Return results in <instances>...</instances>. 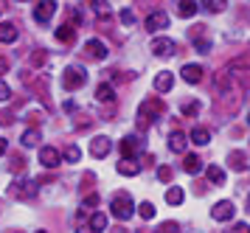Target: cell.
<instances>
[{
    "mask_svg": "<svg viewBox=\"0 0 250 233\" xmlns=\"http://www.w3.org/2000/svg\"><path fill=\"white\" fill-rule=\"evenodd\" d=\"M110 211H113V216L118 219V222H126V219H132V216H135V202H132V197H129L126 191H121V194H115V197H113Z\"/></svg>",
    "mask_w": 250,
    "mask_h": 233,
    "instance_id": "cell-1",
    "label": "cell"
},
{
    "mask_svg": "<svg viewBox=\"0 0 250 233\" xmlns=\"http://www.w3.org/2000/svg\"><path fill=\"white\" fill-rule=\"evenodd\" d=\"M84 82H87V73H84V67L82 65H70L68 70L62 73V85H65V90H79Z\"/></svg>",
    "mask_w": 250,
    "mask_h": 233,
    "instance_id": "cell-2",
    "label": "cell"
},
{
    "mask_svg": "<svg viewBox=\"0 0 250 233\" xmlns=\"http://www.w3.org/2000/svg\"><path fill=\"white\" fill-rule=\"evenodd\" d=\"M163 112H166V104H163L160 99H155V96H152V99H146L144 104H141L138 115H144V118H149V121H152V118H160Z\"/></svg>",
    "mask_w": 250,
    "mask_h": 233,
    "instance_id": "cell-3",
    "label": "cell"
},
{
    "mask_svg": "<svg viewBox=\"0 0 250 233\" xmlns=\"http://www.w3.org/2000/svg\"><path fill=\"white\" fill-rule=\"evenodd\" d=\"M9 194L17 197V200H31V197H37V183H31V180H17L12 189H9Z\"/></svg>",
    "mask_w": 250,
    "mask_h": 233,
    "instance_id": "cell-4",
    "label": "cell"
},
{
    "mask_svg": "<svg viewBox=\"0 0 250 233\" xmlns=\"http://www.w3.org/2000/svg\"><path fill=\"white\" fill-rule=\"evenodd\" d=\"M54 14H57V3H54V0H42V3L34 6V20L40 22V25H48Z\"/></svg>",
    "mask_w": 250,
    "mask_h": 233,
    "instance_id": "cell-5",
    "label": "cell"
},
{
    "mask_svg": "<svg viewBox=\"0 0 250 233\" xmlns=\"http://www.w3.org/2000/svg\"><path fill=\"white\" fill-rule=\"evenodd\" d=\"M233 213H236V205L230 200H219L211 208V216H214L216 222H228V219H233Z\"/></svg>",
    "mask_w": 250,
    "mask_h": 233,
    "instance_id": "cell-6",
    "label": "cell"
},
{
    "mask_svg": "<svg viewBox=\"0 0 250 233\" xmlns=\"http://www.w3.org/2000/svg\"><path fill=\"white\" fill-rule=\"evenodd\" d=\"M110 149H113V144H110V138H107V135H96V138L90 141V155L99 157V160L110 155Z\"/></svg>",
    "mask_w": 250,
    "mask_h": 233,
    "instance_id": "cell-7",
    "label": "cell"
},
{
    "mask_svg": "<svg viewBox=\"0 0 250 233\" xmlns=\"http://www.w3.org/2000/svg\"><path fill=\"white\" fill-rule=\"evenodd\" d=\"M40 163L45 169H57L62 163V155H59L54 146H40Z\"/></svg>",
    "mask_w": 250,
    "mask_h": 233,
    "instance_id": "cell-8",
    "label": "cell"
},
{
    "mask_svg": "<svg viewBox=\"0 0 250 233\" xmlns=\"http://www.w3.org/2000/svg\"><path fill=\"white\" fill-rule=\"evenodd\" d=\"M174 51H177V45H174V40H169V37L152 40V54L155 56H171Z\"/></svg>",
    "mask_w": 250,
    "mask_h": 233,
    "instance_id": "cell-9",
    "label": "cell"
},
{
    "mask_svg": "<svg viewBox=\"0 0 250 233\" xmlns=\"http://www.w3.org/2000/svg\"><path fill=\"white\" fill-rule=\"evenodd\" d=\"M144 25H146V31H160V28L169 25V14H166V11H152Z\"/></svg>",
    "mask_w": 250,
    "mask_h": 233,
    "instance_id": "cell-10",
    "label": "cell"
},
{
    "mask_svg": "<svg viewBox=\"0 0 250 233\" xmlns=\"http://www.w3.org/2000/svg\"><path fill=\"white\" fill-rule=\"evenodd\" d=\"M138 152H141V141L132 138V135H126L124 141H121V155H124V160H135Z\"/></svg>",
    "mask_w": 250,
    "mask_h": 233,
    "instance_id": "cell-11",
    "label": "cell"
},
{
    "mask_svg": "<svg viewBox=\"0 0 250 233\" xmlns=\"http://www.w3.org/2000/svg\"><path fill=\"white\" fill-rule=\"evenodd\" d=\"M183 79H186V82H188V85H200V82H203V65H183Z\"/></svg>",
    "mask_w": 250,
    "mask_h": 233,
    "instance_id": "cell-12",
    "label": "cell"
},
{
    "mask_svg": "<svg viewBox=\"0 0 250 233\" xmlns=\"http://www.w3.org/2000/svg\"><path fill=\"white\" fill-rule=\"evenodd\" d=\"M84 51H87L93 59H107V45H104L102 40H96V37L84 42Z\"/></svg>",
    "mask_w": 250,
    "mask_h": 233,
    "instance_id": "cell-13",
    "label": "cell"
},
{
    "mask_svg": "<svg viewBox=\"0 0 250 233\" xmlns=\"http://www.w3.org/2000/svg\"><path fill=\"white\" fill-rule=\"evenodd\" d=\"M186 144H188V138H186V132H180V129H174V132L169 135V149L171 152L183 155V152H186Z\"/></svg>",
    "mask_w": 250,
    "mask_h": 233,
    "instance_id": "cell-14",
    "label": "cell"
},
{
    "mask_svg": "<svg viewBox=\"0 0 250 233\" xmlns=\"http://www.w3.org/2000/svg\"><path fill=\"white\" fill-rule=\"evenodd\" d=\"M171 85H174V76H171L169 70H163V73L155 76V90H158V93H169Z\"/></svg>",
    "mask_w": 250,
    "mask_h": 233,
    "instance_id": "cell-15",
    "label": "cell"
},
{
    "mask_svg": "<svg viewBox=\"0 0 250 233\" xmlns=\"http://www.w3.org/2000/svg\"><path fill=\"white\" fill-rule=\"evenodd\" d=\"M17 37H20V34H17V25H14V22H0V42H14V40H17Z\"/></svg>",
    "mask_w": 250,
    "mask_h": 233,
    "instance_id": "cell-16",
    "label": "cell"
},
{
    "mask_svg": "<svg viewBox=\"0 0 250 233\" xmlns=\"http://www.w3.org/2000/svg\"><path fill=\"white\" fill-rule=\"evenodd\" d=\"M188 141H191V144H197V146H208V141H211V132H208L205 127H194L191 135H188Z\"/></svg>",
    "mask_w": 250,
    "mask_h": 233,
    "instance_id": "cell-17",
    "label": "cell"
},
{
    "mask_svg": "<svg viewBox=\"0 0 250 233\" xmlns=\"http://www.w3.org/2000/svg\"><path fill=\"white\" fill-rule=\"evenodd\" d=\"M138 171H141V163L138 160H121L118 163V174L121 177H135Z\"/></svg>",
    "mask_w": 250,
    "mask_h": 233,
    "instance_id": "cell-18",
    "label": "cell"
},
{
    "mask_svg": "<svg viewBox=\"0 0 250 233\" xmlns=\"http://www.w3.org/2000/svg\"><path fill=\"white\" fill-rule=\"evenodd\" d=\"M57 40H59V42H73V40H76V28H73L70 22L59 25V28H57Z\"/></svg>",
    "mask_w": 250,
    "mask_h": 233,
    "instance_id": "cell-19",
    "label": "cell"
},
{
    "mask_svg": "<svg viewBox=\"0 0 250 233\" xmlns=\"http://www.w3.org/2000/svg\"><path fill=\"white\" fill-rule=\"evenodd\" d=\"M183 169L188 171V174H200L203 171V160L197 155H186V160H183Z\"/></svg>",
    "mask_w": 250,
    "mask_h": 233,
    "instance_id": "cell-20",
    "label": "cell"
},
{
    "mask_svg": "<svg viewBox=\"0 0 250 233\" xmlns=\"http://www.w3.org/2000/svg\"><path fill=\"white\" fill-rule=\"evenodd\" d=\"M40 138H42V135H40V129H37V127H31V129H25V132H23V138H20V141H23L25 149H31V146L40 144Z\"/></svg>",
    "mask_w": 250,
    "mask_h": 233,
    "instance_id": "cell-21",
    "label": "cell"
},
{
    "mask_svg": "<svg viewBox=\"0 0 250 233\" xmlns=\"http://www.w3.org/2000/svg\"><path fill=\"white\" fill-rule=\"evenodd\" d=\"M177 11H180V17H194V14L200 11V3H194V0H183V3H177Z\"/></svg>",
    "mask_w": 250,
    "mask_h": 233,
    "instance_id": "cell-22",
    "label": "cell"
},
{
    "mask_svg": "<svg viewBox=\"0 0 250 233\" xmlns=\"http://www.w3.org/2000/svg\"><path fill=\"white\" fill-rule=\"evenodd\" d=\"M90 231H93V233H104V231H107V216H104V213L96 211V213L90 216Z\"/></svg>",
    "mask_w": 250,
    "mask_h": 233,
    "instance_id": "cell-23",
    "label": "cell"
},
{
    "mask_svg": "<svg viewBox=\"0 0 250 233\" xmlns=\"http://www.w3.org/2000/svg\"><path fill=\"white\" fill-rule=\"evenodd\" d=\"M96 99L104 101V104H107V101H113V99H115L113 85H99V87H96Z\"/></svg>",
    "mask_w": 250,
    "mask_h": 233,
    "instance_id": "cell-24",
    "label": "cell"
},
{
    "mask_svg": "<svg viewBox=\"0 0 250 233\" xmlns=\"http://www.w3.org/2000/svg\"><path fill=\"white\" fill-rule=\"evenodd\" d=\"M228 163L236 169V171H248V160H245V155H242V152H230Z\"/></svg>",
    "mask_w": 250,
    "mask_h": 233,
    "instance_id": "cell-25",
    "label": "cell"
},
{
    "mask_svg": "<svg viewBox=\"0 0 250 233\" xmlns=\"http://www.w3.org/2000/svg\"><path fill=\"white\" fill-rule=\"evenodd\" d=\"M183 197H186V194H183L180 186H171V189L166 191V202H169V205H180Z\"/></svg>",
    "mask_w": 250,
    "mask_h": 233,
    "instance_id": "cell-26",
    "label": "cell"
},
{
    "mask_svg": "<svg viewBox=\"0 0 250 233\" xmlns=\"http://www.w3.org/2000/svg\"><path fill=\"white\" fill-rule=\"evenodd\" d=\"M208 180H211L214 186H225V171L219 166H208Z\"/></svg>",
    "mask_w": 250,
    "mask_h": 233,
    "instance_id": "cell-27",
    "label": "cell"
},
{
    "mask_svg": "<svg viewBox=\"0 0 250 233\" xmlns=\"http://www.w3.org/2000/svg\"><path fill=\"white\" fill-rule=\"evenodd\" d=\"M96 208H99V194H87L82 200V211L87 213V211H96Z\"/></svg>",
    "mask_w": 250,
    "mask_h": 233,
    "instance_id": "cell-28",
    "label": "cell"
},
{
    "mask_svg": "<svg viewBox=\"0 0 250 233\" xmlns=\"http://www.w3.org/2000/svg\"><path fill=\"white\" fill-rule=\"evenodd\" d=\"M79 157H82V152H79L76 144H70L68 149H65V160H68V163H79Z\"/></svg>",
    "mask_w": 250,
    "mask_h": 233,
    "instance_id": "cell-29",
    "label": "cell"
},
{
    "mask_svg": "<svg viewBox=\"0 0 250 233\" xmlns=\"http://www.w3.org/2000/svg\"><path fill=\"white\" fill-rule=\"evenodd\" d=\"M93 11L99 14V17H110V3H104V0H99V3H90Z\"/></svg>",
    "mask_w": 250,
    "mask_h": 233,
    "instance_id": "cell-30",
    "label": "cell"
},
{
    "mask_svg": "<svg viewBox=\"0 0 250 233\" xmlns=\"http://www.w3.org/2000/svg\"><path fill=\"white\" fill-rule=\"evenodd\" d=\"M138 211H141V219H152V216H155V205H152V202H141Z\"/></svg>",
    "mask_w": 250,
    "mask_h": 233,
    "instance_id": "cell-31",
    "label": "cell"
},
{
    "mask_svg": "<svg viewBox=\"0 0 250 233\" xmlns=\"http://www.w3.org/2000/svg\"><path fill=\"white\" fill-rule=\"evenodd\" d=\"M194 48H197V54H208V51H211V42L203 40V37H197V40H194Z\"/></svg>",
    "mask_w": 250,
    "mask_h": 233,
    "instance_id": "cell-32",
    "label": "cell"
},
{
    "mask_svg": "<svg viewBox=\"0 0 250 233\" xmlns=\"http://www.w3.org/2000/svg\"><path fill=\"white\" fill-rule=\"evenodd\" d=\"M158 180H160V183H169V180H171V169L169 166H160L158 169Z\"/></svg>",
    "mask_w": 250,
    "mask_h": 233,
    "instance_id": "cell-33",
    "label": "cell"
},
{
    "mask_svg": "<svg viewBox=\"0 0 250 233\" xmlns=\"http://www.w3.org/2000/svg\"><path fill=\"white\" fill-rule=\"evenodd\" d=\"M200 110V101H191V104H183V115H197Z\"/></svg>",
    "mask_w": 250,
    "mask_h": 233,
    "instance_id": "cell-34",
    "label": "cell"
},
{
    "mask_svg": "<svg viewBox=\"0 0 250 233\" xmlns=\"http://www.w3.org/2000/svg\"><path fill=\"white\" fill-rule=\"evenodd\" d=\"M118 17H121V22H124V25H132V22H135V14H132L129 9H124Z\"/></svg>",
    "mask_w": 250,
    "mask_h": 233,
    "instance_id": "cell-35",
    "label": "cell"
},
{
    "mask_svg": "<svg viewBox=\"0 0 250 233\" xmlns=\"http://www.w3.org/2000/svg\"><path fill=\"white\" fill-rule=\"evenodd\" d=\"M205 6H208V9H211V11H222V9H225V6H228V3H225V0H208Z\"/></svg>",
    "mask_w": 250,
    "mask_h": 233,
    "instance_id": "cell-36",
    "label": "cell"
},
{
    "mask_svg": "<svg viewBox=\"0 0 250 233\" xmlns=\"http://www.w3.org/2000/svg\"><path fill=\"white\" fill-rule=\"evenodd\" d=\"M158 233H177V225L174 222H166V225H160Z\"/></svg>",
    "mask_w": 250,
    "mask_h": 233,
    "instance_id": "cell-37",
    "label": "cell"
},
{
    "mask_svg": "<svg viewBox=\"0 0 250 233\" xmlns=\"http://www.w3.org/2000/svg\"><path fill=\"white\" fill-rule=\"evenodd\" d=\"M9 96H12V90H9V85H6V82H0V101H6Z\"/></svg>",
    "mask_w": 250,
    "mask_h": 233,
    "instance_id": "cell-38",
    "label": "cell"
},
{
    "mask_svg": "<svg viewBox=\"0 0 250 233\" xmlns=\"http://www.w3.org/2000/svg\"><path fill=\"white\" fill-rule=\"evenodd\" d=\"M228 233H250V228H248L245 222H239V225H233V228H230Z\"/></svg>",
    "mask_w": 250,
    "mask_h": 233,
    "instance_id": "cell-39",
    "label": "cell"
},
{
    "mask_svg": "<svg viewBox=\"0 0 250 233\" xmlns=\"http://www.w3.org/2000/svg\"><path fill=\"white\" fill-rule=\"evenodd\" d=\"M14 121V115L9 110H0V124H12Z\"/></svg>",
    "mask_w": 250,
    "mask_h": 233,
    "instance_id": "cell-40",
    "label": "cell"
},
{
    "mask_svg": "<svg viewBox=\"0 0 250 233\" xmlns=\"http://www.w3.org/2000/svg\"><path fill=\"white\" fill-rule=\"evenodd\" d=\"M23 163H25L23 157H14V160H12V171H20V169H23Z\"/></svg>",
    "mask_w": 250,
    "mask_h": 233,
    "instance_id": "cell-41",
    "label": "cell"
},
{
    "mask_svg": "<svg viewBox=\"0 0 250 233\" xmlns=\"http://www.w3.org/2000/svg\"><path fill=\"white\" fill-rule=\"evenodd\" d=\"M45 62V51H37L34 54V65H42Z\"/></svg>",
    "mask_w": 250,
    "mask_h": 233,
    "instance_id": "cell-42",
    "label": "cell"
},
{
    "mask_svg": "<svg viewBox=\"0 0 250 233\" xmlns=\"http://www.w3.org/2000/svg\"><path fill=\"white\" fill-rule=\"evenodd\" d=\"M0 155H6V138H0Z\"/></svg>",
    "mask_w": 250,
    "mask_h": 233,
    "instance_id": "cell-43",
    "label": "cell"
},
{
    "mask_svg": "<svg viewBox=\"0 0 250 233\" xmlns=\"http://www.w3.org/2000/svg\"><path fill=\"white\" fill-rule=\"evenodd\" d=\"M110 233H129L126 228H115V231H110Z\"/></svg>",
    "mask_w": 250,
    "mask_h": 233,
    "instance_id": "cell-44",
    "label": "cell"
},
{
    "mask_svg": "<svg viewBox=\"0 0 250 233\" xmlns=\"http://www.w3.org/2000/svg\"><path fill=\"white\" fill-rule=\"evenodd\" d=\"M3 67H9V62H3V59H0V70H3Z\"/></svg>",
    "mask_w": 250,
    "mask_h": 233,
    "instance_id": "cell-45",
    "label": "cell"
},
{
    "mask_svg": "<svg viewBox=\"0 0 250 233\" xmlns=\"http://www.w3.org/2000/svg\"><path fill=\"white\" fill-rule=\"evenodd\" d=\"M34 233H45V231H34Z\"/></svg>",
    "mask_w": 250,
    "mask_h": 233,
    "instance_id": "cell-46",
    "label": "cell"
},
{
    "mask_svg": "<svg viewBox=\"0 0 250 233\" xmlns=\"http://www.w3.org/2000/svg\"><path fill=\"white\" fill-rule=\"evenodd\" d=\"M248 205H250V200H248Z\"/></svg>",
    "mask_w": 250,
    "mask_h": 233,
    "instance_id": "cell-47",
    "label": "cell"
}]
</instances>
